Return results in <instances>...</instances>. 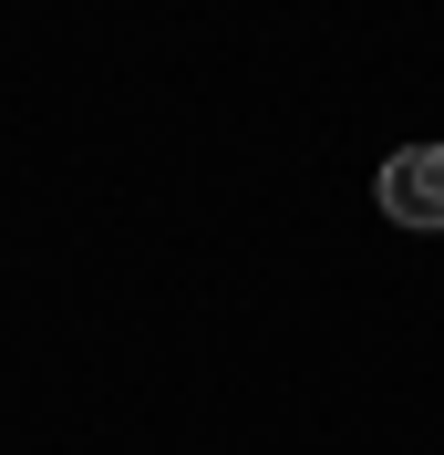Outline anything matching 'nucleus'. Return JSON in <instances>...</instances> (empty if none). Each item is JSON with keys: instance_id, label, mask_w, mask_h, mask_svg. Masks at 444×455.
<instances>
[{"instance_id": "1", "label": "nucleus", "mask_w": 444, "mask_h": 455, "mask_svg": "<svg viewBox=\"0 0 444 455\" xmlns=\"http://www.w3.org/2000/svg\"><path fill=\"white\" fill-rule=\"evenodd\" d=\"M383 218L392 228H444V145H392L383 156Z\"/></svg>"}]
</instances>
